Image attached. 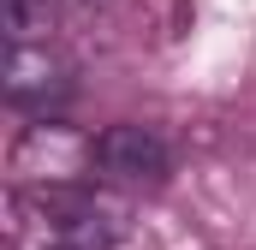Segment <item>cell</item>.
<instances>
[{
	"label": "cell",
	"mask_w": 256,
	"mask_h": 250,
	"mask_svg": "<svg viewBox=\"0 0 256 250\" xmlns=\"http://www.w3.org/2000/svg\"><path fill=\"white\" fill-rule=\"evenodd\" d=\"M90 167H96V137H78V131L54 125L48 114L24 125V137L12 143V173L24 185H72Z\"/></svg>",
	"instance_id": "1"
},
{
	"label": "cell",
	"mask_w": 256,
	"mask_h": 250,
	"mask_svg": "<svg viewBox=\"0 0 256 250\" xmlns=\"http://www.w3.org/2000/svg\"><path fill=\"white\" fill-rule=\"evenodd\" d=\"M96 167L102 179L114 185H161L173 173V143L155 131V125H137V120H120L96 137Z\"/></svg>",
	"instance_id": "2"
},
{
	"label": "cell",
	"mask_w": 256,
	"mask_h": 250,
	"mask_svg": "<svg viewBox=\"0 0 256 250\" xmlns=\"http://www.w3.org/2000/svg\"><path fill=\"white\" fill-rule=\"evenodd\" d=\"M0 90H6V108H18V114H54L72 96V66L48 42H6Z\"/></svg>",
	"instance_id": "3"
},
{
	"label": "cell",
	"mask_w": 256,
	"mask_h": 250,
	"mask_svg": "<svg viewBox=\"0 0 256 250\" xmlns=\"http://www.w3.org/2000/svg\"><path fill=\"white\" fill-rule=\"evenodd\" d=\"M48 250H114L120 214L96 196H60L48 190Z\"/></svg>",
	"instance_id": "4"
},
{
	"label": "cell",
	"mask_w": 256,
	"mask_h": 250,
	"mask_svg": "<svg viewBox=\"0 0 256 250\" xmlns=\"http://www.w3.org/2000/svg\"><path fill=\"white\" fill-rule=\"evenodd\" d=\"M60 0H6V42H48Z\"/></svg>",
	"instance_id": "5"
},
{
	"label": "cell",
	"mask_w": 256,
	"mask_h": 250,
	"mask_svg": "<svg viewBox=\"0 0 256 250\" xmlns=\"http://www.w3.org/2000/svg\"><path fill=\"white\" fill-rule=\"evenodd\" d=\"M66 6H108V0H66Z\"/></svg>",
	"instance_id": "6"
}]
</instances>
